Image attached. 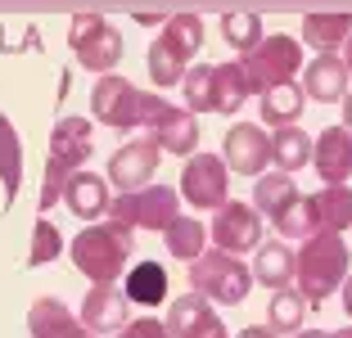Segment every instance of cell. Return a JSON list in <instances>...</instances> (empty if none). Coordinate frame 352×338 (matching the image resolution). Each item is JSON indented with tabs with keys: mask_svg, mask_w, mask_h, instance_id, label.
Returning <instances> with one entry per match:
<instances>
[{
	"mask_svg": "<svg viewBox=\"0 0 352 338\" xmlns=\"http://www.w3.org/2000/svg\"><path fill=\"white\" fill-rule=\"evenodd\" d=\"M298 113H302V91L294 82H280L262 95V122L289 126V122H298Z\"/></svg>",
	"mask_w": 352,
	"mask_h": 338,
	"instance_id": "28",
	"label": "cell"
},
{
	"mask_svg": "<svg viewBox=\"0 0 352 338\" xmlns=\"http://www.w3.org/2000/svg\"><path fill=\"white\" fill-rule=\"evenodd\" d=\"M253 280L267 284L271 293H276V289H289V280H294V253L285 244H262L258 248V262H253Z\"/></svg>",
	"mask_w": 352,
	"mask_h": 338,
	"instance_id": "23",
	"label": "cell"
},
{
	"mask_svg": "<svg viewBox=\"0 0 352 338\" xmlns=\"http://www.w3.org/2000/svg\"><path fill=\"white\" fill-rule=\"evenodd\" d=\"M158 140L154 135H140V140H131V144H122L113 158H109V181L118 185V190H140V185L149 181V176L158 172Z\"/></svg>",
	"mask_w": 352,
	"mask_h": 338,
	"instance_id": "12",
	"label": "cell"
},
{
	"mask_svg": "<svg viewBox=\"0 0 352 338\" xmlns=\"http://www.w3.org/2000/svg\"><path fill=\"white\" fill-rule=\"evenodd\" d=\"M212 329H221V316L208 307L199 293L176 297L172 307H167V334L172 338H204V334H212Z\"/></svg>",
	"mask_w": 352,
	"mask_h": 338,
	"instance_id": "15",
	"label": "cell"
},
{
	"mask_svg": "<svg viewBox=\"0 0 352 338\" xmlns=\"http://www.w3.org/2000/svg\"><path fill=\"white\" fill-rule=\"evenodd\" d=\"M271 163H276L285 176L298 172V167H307L311 163V140L298 131V126H276V135H271Z\"/></svg>",
	"mask_w": 352,
	"mask_h": 338,
	"instance_id": "24",
	"label": "cell"
},
{
	"mask_svg": "<svg viewBox=\"0 0 352 338\" xmlns=\"http://www.w3.org/2000/svg\"><path fill=\"white\" fill-rule=\"evenodd\" d=\"M343 126L352 131V95H343Z\"/></svg>",
	"mask_w": 352,
	"mask_h": 338,
	"instance_id": "39",
	"label": "cell"
},
{
	"mask_svg": "<svg viewBox=\"0 0 352 338\" xmlns=\"http://www.w3.org/2000/svg\"><path fill=\"white\" fill-rule=\"evenodd\" d=\"M212 244L221 253H249L262 248V212L249 203H221L212 216Z\"/></svg>",
	"mask_w": 352,
	"mask_h": 338,
	"instance_id": "10",
	"label": "cell"
},
{
	"mask_svg": "<svg viewBox=\"0 0 352 338\" xmlns=\"http://www.w3.org/2000/svg\"><path fill=\"white\" fill-rule=\"evenodd\" d=\"M68 45H73L77 63L91 72H100V77H109V72L118 68V59H122V36H118L113 23H104V14H73V23H68Z\"/></svg>",
	"mask_w": 352,
	"mask_h": 338,
	"instance_id": "4",
	"label": "cell"
},
{
	"mask_svg": "<svg viewBox=\"0 0 352 338\" xmlns=\"http://www.w3.org/2000/svg\"><path fill=\"white\" fill-rule=\"evenodd\" d=\"M73 262L95 280V284H113L131 262V230L118 221L109 225H91L73 239Z\"/></svg>",
	"mask_w": 352,
	"mask_h": 338,
	"instance_id": "3",
	"label": "cell"
},
{
	"mask_svg": "<svg viewBox=\"0 0 352 338\" xmlns=\"http://www.w3.org/2000/svg\"><path fill=\"white\" fill-rule=\"evenodd\" d=\"M302 63V50L294 36H262L258 45H253L249 54H239V68H244V82H249V91H262L267 95L271 86L289 82V72Z\"/></svg>",
	"mask_w": 352,
	"mask_h": 338,
	"instance_id": "7",
	"label": "cell"
},
{
	"mask_svg": "<svg viewBox=\"0 0 352 338\" xmlns=\"http://www.w3.org/2000/svg\"><path fill=\"white\" fill-rule=\"evenodd\" d=\"M91 109L104 126H118V131L140 126V91L126 77H113V72L91 86Z\"/></svg>",
	"mask_w": 352,
	"mask_h": 338,
	"instance_id": "9",
	"label": "cell"
},
{
	"mask_svg": "<svg viewBox=\"0 0 352 338\" xmlns=\"http://www.w3.org/2000/svg\"><path fill=\"white\" fill-rule=\"evenodd\" d=\"M190 284L199 297H212V302H244L253 289V275L235 253H204L190 267Z\"/></svg>",
	"mask_w": 352,
	"mask_h": 338,
	"instance_id": "8",
	"label": "cell"
},
{
	"mask_svg": "<svg viewBox=\"0 0 352 338\" xmlns=\"http://www.w3.org/2000/svg\"><path fill=\"white\" fill-rule=\"evenodd\" d=\"M126 302H140V307H154V302H167V271L158 262H140V267L126 271Z\"/></svg>",
	"mask_w": 352,
	"mask_h": 338,
	"instance_id": "21",
	"label": "cell"
},
{
	"mask_svg": "<svg viewBox=\"0 0 352 338\" xmlns=\"http://www.w3.org/2000/svg\"><path fill=\"white\" fill-rule=\"evenodd\" d=\"M289 199H298V190H294V181H289L285 172H276V176H258V190H253V207H258V212L276 216L280 207L289 203Z\"/></svg>",
	"mask_w": 352,
	"mask_h": 338,
	"instance_id": "31",
	"label": "cell"
},
{
	"mask_svg": "<svg viewBox=\"0 0 352 338\" xmlns=\"http://www.w3.org/2000/svg\"><path fill=\"white\" fill-rule=\"evenodd\" d=\"M181 86H186V109L190 113H212V68H208V63L186 68Z\"/></svg>",
	"mask_w": 352,
	"mask_h": 338,
	"instance_id": "33",
	"label": "cell"
},
{
	"mask_svg": "<svg viewBox=\"0 0 352 338\" xmlns=\"http://www.w3.org/2000/svg\"><path fill=\"white\" fill-rule=\"evenodd\" d=\"M59 253H63V235L50 221H36L32 225V267H45V262H54Z\"/></svg>",
	"mask_w": 352,
	"mask_h": 338,
	"instance_id": "35",
	"label": "cell"
},
{
	"mask_svg": "<svg viewBox=\"0 0 352 338\" xmlns=\"http://www.w3.org/2000/svg\"><path fill=\"white\" fill-rule=\"evenodd\" d=\"M343 68L352 72V36H348V41H343Z\"/></svg>",
	"mask_w": 352,
	"mask_h": 338,
	"instance_id": "41",
	"label": "cell"
},
{
	"mask_svg": "<svg viewBox=\"0 0 352 338\" xmlns=\"http://www.w3.org/2000/svg\"><path fill=\"white\" fill-rule=\"evenodd\" d=\"M122 338H172L167 334V325L163 320H131V325H122Z\"/></svg>",
	"mask_w": 352,
	"mask_h": 338,
	"instance_id": "36",
	"label": "cell"
},
{
	"mask_svg": "<svg viewBox=\"0 0 352 338\" xmlns=\"http://www.w3.org/2000/svg\"><path fill=\"white\" fill-rule=\"evenodd\" d=\"M249 95V82H244V68L239 63H217L212 68V113H235Z\"/></svg>",
	"mask_w": 352,
	"mask_h": 338,
	"instance_id": "26",
	"label": "cell"
},
{
	"mask_svg": "<svg viewBox=\"0 0 352 338\" xmlns=\"http://www.w3.org/2000/svg\"><path fill=\"white\" fill-rule=\"evenodd\" d=\"M91 158V122L86 117H59L50 135V158H45V185H41V207H54L63 199L68 176Z\"/></svg>",
	"mask_w": 352,
	"mask_h": 338,
	"instance_id": "2",
	"label": "cell"
},
{
	"mask_svg": "<svg viewBox=\"0 0 352 338\" xmlns=\"http://www.w3.org/2000/svg\"><path fill=\"white\" fill-rule=\"evenodd\" d=\"M330 338H352V325H348V329H334Z\"/></svg>",
	"mask_w": 352,
	"mask_h": 338,
	"instance_id": "43",
	"label": "cell"
},
{
	"mask_svg": "<svg viewBox=\"0 0 352 338\" xmlns=\"http://www.w3.org/2000/svg\"><path fill=\"white\" fill-rule=\"evenodd\" d=\"M28 329H32V338H91V329H86L82 320L68 316V307H63V302H54V297L32 302Z\"/></svg>",
	"mask_w": 352,
	"mask_h": 338,
	"instance_id": "16",
	"label": "cell"
},
{
	"mask_svg": "<svg viewBox=\"0 0 352 338\" xmlns=\"http://www.w3.org/2000/svg\"><path fill=\"white\" fill-rule=\"evenodd\" d=\"M352 36V14H307L302 19V41L316 50H339Z\"/></svg>",
	"mask_w": 352,
	"mask_h": 338,
	"instance_id": "22",
	"label": "cell"
},
{
	"mask_svg": "<svg viewBox=\"0 0 352 338\" xmlns=\"http://www.w3.org/2000/svg\"><path fill=\"white\" fill-rule=\"evenodd\" d=\"M63 199H68V212H77L82 221H95L104 207L113 203V199H109V185H104V176H91V172L68 176V185H63Z\"/></svg>",
	"mask_w": 352,
	"mask_h": 338,
	"instance_id": "18",
	"label": "cell"
},
{
	"mask_svg": "<svg viewBox=\"0 0 352 338\" xmlns=\"http://www.w3.org/2000/svg\"><path fill=\"white\" fill-rule=\"evenodd\" d=\"M163 239H167V253H172V257H181V262H199V257H204L208 230L195 221V216H176V221L163 230Z\"/></svg>",
	"mask_w": 352,
	"mask_h": 338,
	"instance_id": "27",
	"label": "cell"
},
{
	"mask_svg": "<svg viewBox=\"0 0 352 338\" xmlns=\"http://www.w3.org/2000/svg\"><path fill=\"white\" fill-rule=\"evenodd\" d=\"M311 212H316V225L321 230H348L352 225V190L348 185H325L321 194H311Z\"/></svg>",
	"mask_w": 352,
	"mask_h": 338,
	"instance_id": "20",
	"label": "cell"
},
{
	"mask_svg": "<svg viewBox=\"0 0 352 338\" xmlns=\"http://www.w3.org/2000/svg\"><path fill=\"white\" fill-rule=\"evenodd\" d=\"M204 338H226V325H221V329H212V334H204Z\"/></svg>",
	"mask_w": 352,
	"mask_h": 338,
	"instance_id": "44",
	"label": "cell"
},
{
	"mask_svg": "<svg viewBox=\"0 0 352 338\" xmlns=\"http://www.w3.org/2000/svg\"><path fill=\"white\" fill-rule=\"evenodd\" d=\"M163 41L176 50V59H181V63H190V59H195V50L204 45V19H199V14H167Z\"/></svg>",
	"mask_w": 352,
	"mask_h": 338,
	"instance_id": "25",
	"label": "cell"
},
{
	"mask_svg": "<svg viewBox=\"0 0 352 338\" xmlns=\"http://www.w3.org/2000/svg\"><path fill=\"white\" fill-rule=\"evenodd\" d=\"M239 338H276V329H271V325H244Z\"/></svg>",
	"mask_w": 352,
	"mask_h": 338,
	"instance_id": "37",
	"label": "cell"
},
{
	"mask_svg": "<svg viewBox=\"0 0 352 338\" xmlns=\"http://www.w3.org/2000/svg\"><path fill=\"white\" fill-rule=\"evenodd\" d=\"M271 221H276V230H285V235H311V230H316V212H311V199H289V203L280 207L276 216H271Z\"/></svg>",
	"mask_w": 352,
	"mask_h": 338,
	"instance_id": "34",
	"label": "cell"
},
{
	"mask_svg": "<svg viewBox=\"0 0 352 338\" xmlns=\"http://www.w3.org/2000/svg\"><path fill=\"white\" fill-rule=\"evenodd\" d=\"M226 163L239 176H262L271 163V135L262 126H230L226 131Z\"/></svg>",
	"mask_w": 352,
	"mask_h": 338,
	"instance_id": "13",
	"label": "cell"
},
{
	"mask_svg": "<svg viewBox=\"0 0 352 338\" xmlns=\"http://www.w3.org/2000/svg\"><path fill=\"white\" fill-rule=\"evenodd\" d=\"M298 338H330V334H321V329H307V334H298Z\"/></svg>",
	"mask_w": 352,
	"mask_h": 338,
	"instance_id": "42",
	"label": "cell"
},
{
	"mask_svg": "<svg viewBox=\"0 0 352 338\" xmlns=\"http://www.w3.org/2000/svg\"><path fill=\"white\" fill-rule=\"evenodd\" d=\"M135 23H167V10H135Z\"/></svg>",
	"mask_w": 352,
	"mask_h": 338,
	"instance_id": "38",
	"label": "cell"
},
{
	"mask_svg": "<svg viewBox=\"0 0 352 338\" xmlns=\"http://www.w3.org/2000/svg\"><path fill=\"white\" fill-rule=\"evenodd\" d=\"M221 36H226L239 54H249L253 45L262 41V19L258 14H244V10H230V14H221Z\"/></svg>",
	"mask_w": 352,
	"mask_h": 338,
	"instance_id": "30",
	"label": "cell"
},
{
	"mask_svg": "<svg viewBox=\"0 0 352 338\" xmlns=\"http://www.w3.org/2000/svg\"><path fill=\"white\" fill-rule=\"evenodd\" d=\"M307 95L316 104H334L348 95V68H343V59H334V54H321V59L307 68Z\"/></svg>",
	"mask_w": 352,
	"mask_h": 338,
	"instance_id": "19",
	"label": "cell"
},
{
	"mask_svg": "<svg viewBox=\"0 0 352 338\" xmlns=\"http://www.w3.org/2000/svg\"><path fill=\"white\" fill-rule=\"evenodd\" d=\"M343 311L352 316V280H343Z\"/></svg>",
	"mask_w": 352,
	"mask_h": 338,
	"instance_id": "40",
	"label": "cell"
},
{
	"mask_svg": "<svg viewBox=\"0 0 352 338\" xmlns=\"http://www.w3.org/2000/svg\"><path fill=\"white\" fill-rule=\"evenodd\" d=\"M140 126H149V135H154L158 149H167V154H195V144H199L195 113L167 104L163 95L140 91Z\"/></svg>",
	"mask_w": 352,
	"mask_h": 338,
	"instance_id": "6",
	"label": "cell"
},
{
	"mask_svg": "<svg viewBox=\"0 0 352 338\" xmlns=\"http://www.w3.org/2000/svg\"><path fill=\"white\" fill-rule=\"evenodd\" d=\"M181 199L190 207H221L226 203V163L212 154H195L181 172Z\"/></svg>",
	"mask_w": 352,
	"mask_h": 338,
	"instance_id": "11",
	"label": "cell"
},
{
	"mask_svg": "<svg viewBox=\"0 0 352 338\" xmlns=\"http://www.w3.org/2000/svg\"><path fill=\"white\" fill-rule=\"evenodd\" d=\"M311 163L321 172L325 185H343L352 176V131L348 126H330L321 131V140L311 144Z\"/></svg>",
	"mask_w": 352,
	"mask_h": 338,
	"instance_id": "14",
	"label": "cell"
},
{
	"mask_svg": "<svg viewBox=\"0 0 352 338\" xmlns=\"http://www.w3.org/2000/svg\"><path fill=\"white\" fill-rule=\"evenodd\" d=\"M176 190L172 185H140L131 194H118L109 203V216L126 230H167L176 221Z\"/></svg>",
	"mask_w": 352,
	"mask_h": 338,
	"instance_id": "5",
	"label": "cell"
},
{
	"mask_svg": "<svg viewBox=\"0 0 352 338\" xmlns=\"http://www.w3.org/2000/svg\"><path fill=\"white\" fill-rule=\"evenodd\" d=\"M302 316H307V297L302 293H294V289H276L271 293V302H267L271 329H298Z\"/></svg>",
	"mask_w": 352,
	"mask_h": 338,
	"instance_id": "32",
	"label": "cell"
},
{
	"mask_svg": "<svg viewBox=\"0 0 352 338\" xmlns=\"http://www.w3.org/2000/svg\"><path fill=\"white\" fill-rule=\"evenodd\" d=\"M294 280H298V293L307 302H325L348 280V244L334 230L307 235V244L294 253Z\"/></svg>",
	"mask_w": 352,
	"mask_h": 338,
	"instance_id": "1",
	"label": "cell"
},
{
	"mask_svg": "<svg viewBox=\"0 0 352 338\" xmlns=\"http://www.w3.org/2000/svg\"><path fill=\"white\" fill-rule=\"evenodd\" d=\"M0 185H5V194H19L23 185V144L5 113H0Z\"/></svg>",
	"mask_w": 352,
	"mask_h": 338,
	"instance_id": "29",
	"label": "cell"
},
{
	"mask_svg": "<svg viewBox=\"0 0 352 338\" xmlns=\"http://www.w3.org/2000/svg\"><path fill=\"white\" fill-rule=\"evenodd\" d=\"M82 325L86 329H118L126 325V293L113 284H95L82 302Z\"/></svg>",
	"mask_w": 352,
	"mask_h": 338,
	"instance_id": "17",
	"label": "cell"
}]
</instances>
